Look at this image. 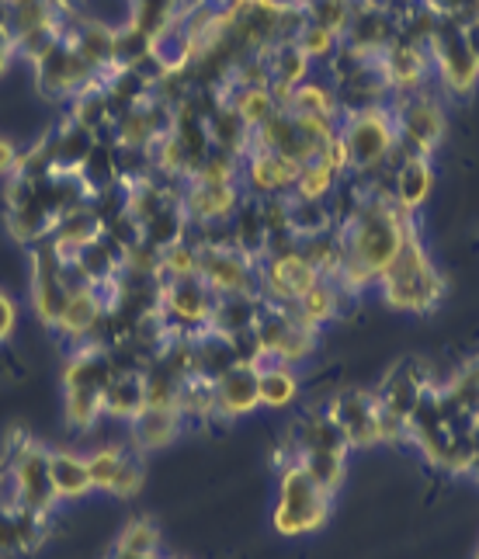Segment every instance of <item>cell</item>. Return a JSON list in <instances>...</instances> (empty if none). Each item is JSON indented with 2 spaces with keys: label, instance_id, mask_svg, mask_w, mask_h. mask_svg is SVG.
<instances>
[{
  "label": "cell",
  "instance_id": "cell-1",
  "mask_svg": "<svg viewBox=\"0 0 479 559\" xmlns=\"http://www.w3.org/2000/svg\"><path fill=\"white\" fill-rule=\"evenodd\" d=\"M414 229V212L399 209L393 195H366L361 191L358 209L337 226L344 261L334 285L344 296H366L386 275V267L396 261L399 247Z\"/></svg>",
  "mask_w": 479,
  "mask_h": 559
},
{
  "label": "cell",
  "instance_id": "cell-2",
  "mask_svg": "<svg viewBox=\"0 0 479 559\" xmlns=\"http://www.w3.org/2000/svg\"><path fill=\"white\" fill-rule=\"evenodd\" d=\"M382 302L396 313H434L445 299V278L434 267L424 240L417 237V229L399 247L396 261L386 267V275L379 278Z\"/></svg>",
  "mask_w": 479,
  "mask_h": 559
},
{
  "label": "cell",
  "instance_id": "cell-3",
  "mask_svg": "<svg viewBox=\"0 0 479 559\" xmlns=\"http://www.w3.org/2000/svg\"><path fill=\"white\" fill-rule=\"evenodd\" d=\"M334 493L323 490L299 462L278 469V500L272 511V528L285 538L313 535L331 522Z\"/></svg>",
  "mask_w": 479,
  "mask_h": 559
},
{
  "label": "cell",
  "instance_id": "cell-4",
  "mask_svg": "<svg viewBox=\"0 0 479 559\" xmlns=\"http://www.w3.org/2000/svg\"><path fill=\"white\" fill-rule=\"evenodd\" d=\"M337 136L344 143V153H348V175L361 178V175H375V170H386L396 150V122L390 105L340 115Z\"/></svg>",
  "mask_w": 479,
  "mask_h": 559
},
{
  "label": "cell",
  "instance_id": "cell-5",
  "mask_svg": "<svg viewBox=\"0 0 479 559\" xmlns=\"http://www.w3.org/2000/svg\"><path fill=\"white\" fill-rule=\"evenodd\" d=\"M390 111L396 122V146L404 157H434L445 140V105L431 87L393 94Z\"/></svg>",
  "mask_w": 479,
  "mask_h": 559
},
{
  "label": "cell",
  "instance_id": "cell-6",
  "mask_svg": "<svg viewBox=\"0 0 479 559\" xmlns=\"http://www.w3.org/2000/svg\"><path fill=\"white\" fill-rule=\"evenodd\" d=\"M4 449L11 459V490H8L11 504L56 514L60 500H56L52 484H49V449L43 441L28 438L25 431H11Z\"/></svg>",
  "mask_w": 479,
  "mask_h": 559
},
{
  "label": "cell",
  "instance_id": "cell-7",
  "mask_svg": "<svg viewBox=\"0 0 479 559\" xmlns=\"http://www.w3.org/2000/svg\"><path fill=\"white\" fill-rule=\"evenodd\" d=\"M254 334L261 341V361H282V365H302L310 361L320 348V331L302 323L289 306L264 302L254 320Z\"/></svg>",
  "mask_w": 479,
  "mask_h": 559
},
{
  "label": "cell",
  "instance_id": "cell-8",
  "mask_svg": "<svg viewBox=\"0 0 479 559\" xmlns=\"http://www.w3.org/2000/svg\"><path fill=\"white\" fill-rule=\"evenodd\" d=\"M428 56H431L434 76L442 81V87L448 94H455V98H466V94H472V87L479 81V60L466 46L463 25L452 22V17L438 14V25H434L431 43H428Z\"/></svg>",
  "mask_w": 479,
  "mask_h": 559
},
{
  "label": "cell",
  "instance_id": "cell-9",
  "mask_svg": "<svg viewBox=\"0 0 479 559\" xmlns=\"http://www.w3.org/2000/svg\"><path fill=\"white\" fill-rule=\"evenodd\" d=\"M70 296V285L63 282V258L56 254L52 240H38L35 247H28V302L38 323L56 331Z\"/></svg>",
  "mask_w": 479,
  "mask_h": 559
},
{
  "label": "cell",
  "instance_id": "cell-10",
  "mask_svg": "<svg viewBox=\"0 0 479 559\" xmlns=\"http://www.w3.org/2000/svg\"><path fill=\"white\" fill-rule=\"evenodd\" d=\"M32 73H35V91L52 105L70 102L76 91L101 76L81 52L67 43V38L56 49H49L38 63H32Z\"/></svg>",
  "mask_w": 479,
  "mask_h": 559
},
{
  "label": "cell",
  "instance_id": "cell-11",
  "mask_svg": "<svg viewBox=\"0 0 479 559\" xmlns=\"http://www.w3.org/2000/svg\"><path fill=\"white\" fill-rule=\"evenodd\" d=\"M302 455H337V459H348L351 449L344 441L340 428L334 424V417L327 414V407H310L306 414L296 417V424L289 428V441L285 449L275 455V466H292L296 459Z\"/></svg>",
  "mask_w": 479,
  "mask_h": 559
},
{
  "label": "cell",
  "instance_id": "cell-12",
  "mask_svg": "<svg viewBox=\"0 0 479 559\" xmlns=\"http://www.w3.org/2000/svg\"><path fill=\"white\" fill-rule=\"evenodd\" d=\"M327 414L340 428L348 449H375L382 445L379 438V400L372 390H340L327 403Z\"/></svg>",
  "mask_w": 479,
  "mask_h": 559
},
{
  "label": "cell",
  "instance_id": "cell-13",
  "mask_svg": "<svg viewBox=\"0 0 479 559\" xmlns=\"http://www.w3.org/2000/svg\"><path fill=\"white\" fill-rule=\"evenodd\" d=\"M213 306L216 293L199 275L160 282V310L175 331H202V326H208V317H213Z\"/></svg>",
  "mask_w": 479,
  "mask_h": 559
},
{
  "label": "cell",
  "instance_id": "cell-14",
  "mask_svg": "<svg viewBox=\"0 0 479 559\" xmlns=\"http://www.w3.org/2000/svg\"><path fill=\"white\" fill-rule=\"evenodd\" d=\"M199 278L216 296L258 293V264L237 247H199Z\"/></svg>",
  "mask_w": 479,
  "mask_h": 559
},
{
  "label": "cell",
  "instance_id": "cell-15",
  "mask_svg": "<svg viewBox=\"0 0 479 559\" xmlns=\"http://www.w3.org/2000/svg\"><path fill=\"white\" fill-rule=\"evenodd\" d=\"M296 164H289L278 153L251 146L240 157V188L247 199H272V195H292L296 185Z\"/></svg>",
  "mask_w": 479,
  "mask_h": 559
},
{
  "label": "cell",
  "instance_id": "cell-16",
  "mask_svg": "<svg viewBox=\"0 0 479 559\" xmlns=\"http://www.w3.org/2000/svg\"><path fill=\"white\" fill-rule=\"evenodd\" d=\"M396 38H399L396 14L382 4V0H355L351 22H348V28H344V43L355 46L358 52L372 56V60H379Z\"/></svg>",
  "mask_w": 479,
  "mask_h": 559
},
{
  "label": "cell",
  "instance_id": "cell-17",
  "mask_svg": "<svg viewBox=\"0 0 479 559\" xmlns=\"http://www.w3.org/2000/svg\"><path fill=\"white\" fill-rule=\"evenodd\" d=\"M184 431V417L178 407H157V403H146V407L125 424V445L132 452H160L167 445H175Z\"/></svg>",
  "mask_w": 479,
  "mask_h": 559
},
{
  "label": "cell",
  "instance_id": "cell-18",
  "mask_svg": "<svg viewBox=\"0 0 479 559\" xmlns=\"http://www.w3.org/2000/svg\"><path fill=\"white\" fill-rule=\"evenodd\" d=\"M379 73H382V81L390 84V98L393 94H407V91H420V87H428L431 81V56L424 46H410V43H396L379 56Z\"/></svg>",
  "mask_w": 479,
  "mask_h": 559
},
{
  "label": "cell",
  "instance_id": "cell-19",
  "mask_svg": "<svg viewBox=\"0 0 479 559\" xmlns=\"http://www.w3.org/2000/svg\"><path fill=\"white\" fill-rule=\"evenodd\" d=\"M243 199L247 195L240 185H205V181H191V178L184 181V191H181V205L195 226L229 223Z\"/></svg>",
  "mask_w": 479,
  "mask_h": 559
},
{
  "label": "cell",
  "instance_id": "cell-20",
  "mask_svg": "<svg viewBox=\"0 0 479 559\" xmlns=\"http://www.w3.org/2000/svg\"><path fill=\"white\" fill-rule=\"evenodd\" d=\"M434 382L431 369H428V361H417V358H407V361H399L393 365V369L386 372V379L379 382V390L375 400L382 403L386 411L399 414V417H407L414 411V403L417 396L428 390V385Z\"/></svg>",
  "mask_w": 479,
  "mask_h": 559
},
{
  "label": "cell",
  "instance_id": "cell-21",
  "mask_svg": "<svg viewBox=\"0 0 479 559\" xmlns=\"http://www.w3.org/2000/svg\"><path fill=\"white\" fill-rule=\"evenodd\" d=\"M105 313H108L105 296L94 285H87V288H81V293L70 296L67 310H63V317H60V323H56L52 334H60L70 344V348H81V344L94 341Z\"/></svg>",
  "mask_w": 479,
  "mask_h": 559
},
{
  "label": "cell",
  "instance_id": "cell-22",
  "mask_svg": "<svg viewBox=\"0 0 479 559\" xmlns=\"http://www.w3.org/2000/svg\"><path fill=\"white\" fill-rule=\"evenodd\" d=\"M115 372H119V365H115L111 348H105V344H81V348H70L60 385L63 390H98L101 393Z\"/></svg>",
  "mask_w": 479,
  "mask_h": 559
},
{
  "label": "cell",
  "instance_id": "cell-23",
  "mask_svg": "<svg viewBox=\"0 0 479 559\" xmlns=\"http://www.w3.org/2000/svg\"><path fill=\"white\" fill-rule=\"evenodd\" d=\"M258 407V365H233L216 379V420H237L254 414Z\"/></svg>",
  "mask_w": 479,
  "mask_h": 559
},
{
  "label": "cell",
  "instance_id": "cell-24",
  "mask_svg": "<svg viewBox=\"0 0 479 559\" xmlns=\"http://www.w3.org/2000/svg\"><path fill=\"white\" fill-rule=\"evenodd\" d=\"M101 229H105L101 216H98V212H94V205L87 202V205L73 209V212H67V216L56 219L49 240H52V247H56V254H60L63 261H73L91 240H98V237H101Z\"/></svg>",
  "mask_w": 479,
  "mask_h": 559
},
{
  "label": "cell",
  "instance_id": "cell-25",
  "mask_svg": "<svg viewBox=\"0 0 479 559\" xmlns=\"http://www.w3.org/2000/svg\"><path fill=\"white\" fill-rule=\"evenodd\" d=\"M101 407L108 420L129 424L146 407V369H119L101 390Z\"/></svg>",
  "mask_w": 479,
  "mask_h": 559
},
{
  "label": "cell",
  "instance_id": "cell-26",
  "mask_svg": "<svg viewBox=\"0 0 479 559\" xmlns=\"http://www.w3.org/2000/svg\"><path fill=\"white\" fill-rule=\"evenodd\" d=\"M390 191L393 202L407 212H417L431 199L434 191V170H431V157H404L390 175Z\"/></svg>",
  "mask_w": 479,
  "mask_h": 559
},
{
  "label": "cell",
  "instance_id": "cell-27",
  "mask_svg": "<svg viewBox=\"0 0 479 559\" xmlns=\"http://www.w3.org/2000/svg\"><path fill=\"white\" fill-rule=\"evenodd\" d=\"M49 484L60 504L63 500H84L87 493H94L87 459L73 449H49Z\"/></svg>",
  "mask_w": 479,
  "mask_h": 559
},
{
  "label": "cell",
  "instance_id": "cell-28",
  "mask_svg": "<svg viewBox=\"0 0 479 559\" xmlns=\"http://www.w3.org/2000/svg\"><path fill=\"white\" fill-rule=\"evenodd\" d=\"M229 229H233V247L240 250L243 258H251L254 264H261L267 258V247H272V234L261 219L258 199H243L240 209L229 219Z\"/></svg>",
  "mask_w": 479,
  "mask_h": 559
},
{
  "label": "cell",
  "instance_id": "cell-29",
  "mask_svg": "<svg viewBox=\"0 0 479 559\" xmlns=\"http://www.w3.org/2000/svg\"><path fill=\"white\" fill-rule=\"evenodd\" d=\"M46 140L52 146L56 167H70V170H81V164L91 157V150L98 146V136H94L91 129L76 126L70 115H67L60 126H49L46 129Z\"/></svg>",
  "mask_w": 479,
  "mask_h": 559
},
{
  "label": "cell",
  "instance_id": "cell-30",
  "mask_svg": "<svg viewBox=\"0 0 479 559\" xmlns=\"http://www.w3.org/2000/svg\"><path fill=\"white\" fill-rule=\"evenodd\" d=\"M264 299L258 293H237V296H216L213 317H208V331L223 337H233L240 331H251Z\"/></svg>",
  "mask_w": 479,
  "mask_h": 559
},
{
  "label": "cell",
  "instance_id": "cell-31",
  "mask_svg": "<svg viewBox=\"0 0 479 559\" xmlns=\"http://www.w3.org/2000/svg\"><path fill=\"white\" fill-rule=\"evenodd\" d=\"M299 372L292 365H282V361H261L258 365V396H261V407L267 411H285L292 407L299 400Z\"/></svg>",
  "mask_w": 479,
  "mask_h": 559
},
{
  "label": "cell",
  "instance_id": "cell-32",
  "mask_svg": "<svg viewBox=\"0 0 479 559\" xmlns=\"http://www.w3.org/2000/svg\"><path fill=\"white\" fill-rule=\"evenodd\" d=\"M4 226H8L11 240H17L22 247H35L38 240H49L56 219H52V212L43 205V199L35 195V199L25 202V205L8 209V212H4Z\"/></svg>",
  "mask_w": 479,
  "mask_h": 559
},
{
  "label": "cell",
  "instance_id": "cell-33",
  "mask_svg": "<svg viewBox=\"0 0 479 559\" xmlns=\"http://www.w3.org/2000/svg\"><path fill=\"white\" fill-rule=\"evenodd\" d=\"M442 385V396L448 400V407L455 414H463L466 420L479 424V355L463 361Z\"/></svg>",
  "mask_w": 479,
  "mask_h": 559
},
{
  "label": "cell",
  "instance_id": "cell-34",
  "mask_svg": "<svg viewBox=\"0 0 479 559\" xmlns=\"http://www.w3.org/2000/svg\"><path fill=\"white\" fill-rule=\"evenodd\" d=\"M285 108L296 111V115H313V119H334V122L340 119L334 84L320 81V76H310V81H302L299 87H292Z\"/></svg>",
  "mask_w": 479,
  "mask_h": 559
},
{
  "label": "cell",
  "instance_id": "cell-35",
  "mask_svg": "<svg viewBox=\"0 0 479 559\" xmlns=\"http://www.w3.org/2000/svg\"><path fill=\"white\" fill-rule=\"evenodd\" d=\"M289 310L302 320V323H310V326H316V331H323L337 313H340V288L334 285V282H327V278H320L310 293L306 296H299Z\"/></svg>",
  "mask_w": 479,
  "mask_h": 559
},
{
  "label": "cell",
  "instance_id": "cell-36",
  "mask_svg": "<svg viewBox=\"0 0 479 559\" xmlns=\"http://www.w3.org/2000/svg\"><path fill=\"white\" fill-rule=\"evenodd\" d=\"M160 556V528L149 518H132L119 532L108 559H153Z\"/></svg>",
  "mask_w": 479,
  "mask_h": 559
},
{
  "label": "cell",
  "instance_id": "cell-37",
  "mask_svg": "<svg viewBox=\"0 0 479 559\" xmlns=\"http://www.w3.org/2000/svg\"><path fill=\"white\" fill-rule=\"evenodd\" d=\"M63 420L76 435L94 431L105 420L101 393L98 390H63Z\"/></svg>",
  "mask_w": 479,
  "mask_h": 559
},
{
  "label": "cell",
  "instance_id": "cell-38",
  "mask_svg": "<svg viewBox=\"0 0 479 559\" xmlns=\"http://www.w3.org/2000/svg\"><path fill=\"white\" fill-rule=\"evenodd\" d=\"M340 175L331 170L327 164L310 160L296 170V185H292V199H310V202H331L334 191L340 188Z\"/></svg>",
  "mask_w": 479,
  "mask_h": 559
},
{
  "label": "cell",
  "instance_id": "cell-39",
  "mask_svg": "<svg viewBox=\"0 0 479 559\" xmlns=\"http://www.w3.org/2000/svg\"><path fill=\"white\" fill-rule=\"evenodd\" d=\"M289 226H292V237H316V234H327L334 229V212L331 202H310V199H292L289 195Z\"/></svg>",
  "mask_w": 479,
  "mask_h": 559
},
{
  "label": "cell",
  "instance_id": "cell-40",
  "mask_svg": "<svg viewBox=\"0 0 479 559\" xmlns=\"http://www.w3.org/2000/svg\"><path fill=\"white\" fill-rule=\"evenodd\" d=\"M63 28H67V17H52L46 25H35L22 35H14V52L17 60L25 63H38L49 49H56L63 43Z\"/></svg>",
  "mask_w": 479,
  "mask_h": 559
},
{
  "label": "cell",
  "instance_id": "cell-41",
  "mask_svg": "<svg viewBox=\"0 0 479 559\" xmlns=\"http://www.w3.org/2000/svg\"><path fill=\"white\" fill-rule=\"evenodd\" d=\"M14 522H17L22 556H35L52 538V511H35V508L14 504Z\"/></svg>",
  "mask_w": 479,
  "mask_h": 559
},
{
  "label": "cell",
  "instance_id": "cell-42",
  "mask_svg": "<svg viewBox=\"0 0 479 559\" xmlns=\"http://www.w3.org/2000/svg\"><path fill=\"white\" fill-rule=\"evenodd\" d=\"M129 445H122V441H111V445H98L94 452H87V473H91V487L98 493H108L111 490V479L115 473H119L122 459H125Z\"/></svg>",
  "mask_w": 479,
  "mask_h": 559
},
{
  "label": "cell",
  "instance_id": "cell-43",
  "mask_svg": "<svg viewBox=\"0 0 479 559\" xmlns=\"http://www.w3.org/2000/svg\"><path fill=\"white\" fill-rule=\"evenodd\" d=\"M188 275H199V247L191 243L188 237L170 243L160 250V282H175V278H188Z\"/></svg>",
  "mask_w": 479,
  "mask_h": 559
},
{
  "label": "cell",
  "instance_id": "cell-44",
  "mask_svg": "<svg viewBox=\"0 0 479 559\" xmlns=\"http://www.w3.org/2000/svg\"><path fill=\"white\" fill-rule=\"evenodd\" d=\"M296 462L327 493H337L344 487V479H348V459H337V455H302Z\"/></svg>",
  "mask_w": 479,
  "mask_h": 559
},
{
  "label": "cell",
  "instance_id": "cell-45",
  "mask_svg": "<svg viewBox=\"0 0 479 559\" xmlns=\"http://www.w3.org/2000/svg\"><path fill=\"white\" fill-rule=\"evenodd\" d=\"M351 8H355V0H313V4L306 8V22L344 38V28L351 22Z\"/></svg>",
  "mask_w": 479,
  "mask_h": 559
},
{
  "label": "cell",
  "instance_id": "cell-46",
  "mask_svg": "<svg viewBox=\"0 0 479 559\" xmlns=\"http://www.w3.org/2000/svg\"><path fill=\"white\" fill-rule=\"evenodd\" d=\"M143 484H146V466H143V455L129 449V452H125V459H122V466H119V473H115V479H111V490H108V497L132 500V497H140Z\"/></svg>",
  "mask_w": 479,
  "mask_h": 559
},
{
  "label": "cell",
  "instance_id": "cell-47",
  "mask_svg": "<svg viewBox=\"0 0 479 559\" xmlns=\"http://www.w3.org/2000/svg\"><path fill=\"white\" fill-rule=\"evenodd\" d=\"M296 46L306 52V60H310L313 67H316V63L327 67V60L334 56V49L340 46V35H334V32H327V28H320V25H310V22H306V28H302L299 38H296Z\"/></svg>",
  "mask_w": 479,
  "mask_h": 559
},
{
  "label": "cell",
  "instance_id": "cell-48",
  "mask_svg": "<svg viewBox=\"0 0 479 559\" xmlns=\"http://www.w3.org/2000/svg\"><path fill=\"white\" fill-rule=\"evenodd\" d=\"M52 17H63L52 8V0H22V4H11V38L35 25H46Z\"/></svg>",
  "mask_w": 479,
  "mask_h": 559
},
{
  "label": "cell",
  "instance_id": "cell-49",
  "mask_svg": "<svg viewBox=\"0 0 479 559\" xmlns=\"http://www.w3.org/2000/svg\"><path fill=\"white\" fill-rule=\"evenodd\" d=\"M0 559H22V543H17L14 504L0 500Z\"/></svg>",
  "mask_w": 479,
  "mask_h": 559
},
{
  "label": "cell",
  "instance_id": "cell-50",
  "mask_svg": "<svg viewBox=\"0 0 479 559\" xmlns=\"http://www.w3.org/2000/svg\"><path fill=\"white\" fill-rule=\"evenodd\" d=\"M424 4L442 14V17H452L458 25H469V22H479V0H424Z\"/></svg>",
  "mask_w": 479,
  "mask_h": 559
},
{
  "label": "cell",
  "instance_id": "cell-51",
  "mask_svg": "<svg viewBox=\"0 0 479 559\" xmlns=\"http://www.w3.org/2000/svg\"><path fill=\"white\" fill-rule=\"evenodd\" d=\"M17 331V302L11 299V293L0 288V344L11 341Z\"/></svg>",
  "mask_w": 479,
  "mask_h": 559
},
{
  "label": "cell",
  "instance_id": "cell-52",
  "mask_svg": "<svg viewBox=\"0 0 479 559\" xmlns=\"http://www.w3.org/2000/svg\"><path fill=\"white\" fill-rule=\"evenodd\" d=\"M17 157H22V146H17L14 140H8V136H0V178L14 175Z\"/></svg>",
  "mask_w": 479,
  "mask_h": 559
},
{
  "label": "cell",
  "instance_id": "cell-53",
  "mask_svg": "<svg viewBox=\"0 0 479 559\" xmlns=\"http://www.w3.org/2000/svg\"><path fill=\"white\" fill-rule=\"evenodd\" d=\"M17 60V52H14V38L0 32V76H4L11 70V63Z\"/></svg>",
  "mask_w": 479,
  "mask_h": 559
},
{
  "label": "cell",
  "instance_id": "cell-54",
  "mask_svg": "<svg viewBox=\"0 0 479 559\" xmlns=\"http://www.w3.org/2000/svg\"><path fill=\"white\" fill-rule=\"evenodd\" d=\"M8 490H11V459L8 449L0 445V500H8Z\"/></svg>",
  "mask_w": 479,
  "mask_h": 559
},
{
  "label": "cell",
  "instance_id": "cell-55",
  "mask_svg": "<svg viewBox=\"0 0 479 559\" xmlns=\"http://www.w3.org/2000/svg\"><path fill=\"white\" fill-rule=\"evenodd\" d=\"M52 8L60 11L63 17H73V14H84L87 0H52Z\"/></svg>",
  "mask_w": 479,
  "mask_h": 559
},
{
  "label": "cell",
  "instance_id": "cell-56",
  "mask_svg": "<svg viewBox=\"0 0 479 559\" xmlns=\"http://www.w3.org/2000/svg\"><path fill=\"white\" fill-rule=\"evenodd\" d=\"M463 35H466V46L472 49V56L479 60V22H469V25H463Z\"/></svg>",
  "mask_w": 479,
  "mask_h": 559
},
{
  "label": "cell",
  "instance_id": "cell-57",
  "mask_svg": "<svg viewBox=\"0 0 479 559\" xmlns=\"http://www.w3.org/2000/svg\"><path fill=\"white\" fill-rule=\"evenodd\" d=\"M0 32L11 35V4L8 0H0Z\"/></svg>",
  "mask_w": 479,
  "mask_h": 559
},
{
  "label": "cell",
  "instance_id": "cell-58",
  "mask_svg": "<svg viewBox=\"0 0 479 559\" xmlns=\"http://www.w3.org/2000/svg\"><path fill=\"white\" fill-rule=\"evenodd\" d=\"M292 4H299V8H310V4H313V0H292Z\"/></svg>",
  "mask_w": 479,
  "mask_h": 559
},
{
  "label": "cell",
  "instance_id": "cell-59",
  "mask_svg": "<svg viewBox=\"0 0 479 559\" xmlns=\"http://www.w3.org/2000/svg\"><path fill=\"white\" fill-rule=\"evenodd\" d=\"M8 4H22V0H8Z\"/></svg>",
  "mask_w": 479,
  "mask_h": 559
},
{
  "label": "cell",
  "instance_id": "cell-60",
  "mask_svg": "<svg viewBox=\"0 0 479 559\" xmlns=\"http://www.w3.org/2000/svg\"><path fill=\"white\" fill-rule=\"evenodd\" d=\"M219 4H226V0H219Z\"/></svg>",
  "mask_w": 479,
  "mask_h": 559
},
{
  "label": "cell",
  "instance_id": "cell-61",
  "mask_svg": "<svg viewBox=\"0 0 479 559\" xmlns=\"http://www.w3.org/2000/svg\"><path fill=\"white\" fill-rule=\"evenodd\" d=\"M153 559H160V556H153Z\"/></svg>",
  "mask_w": 479,
  "mask_h": 559
},
{
  "label": "cell",
  "instance_id": "cell-62",
  "mask_svg": "<svg viewBox=\"0 0 479 559\" xmlns=\"http://www.w3.org/2000/svg\"><path fill=\"white\" fill-rule=\"evenodd\" d=\"M476 559H479V552H476Z\"/></svg>",
  "mask_w": 479,
  "mask_h": 559
}]
</instances>
